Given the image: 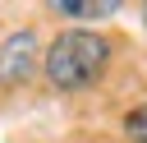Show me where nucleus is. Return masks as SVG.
<instances>
[{"instance_id":"7ed1b4c3","label":"nucleus","mask_w":147,"mask_h":143,"mask_svg":"<svg viewBox=\"0 0 147 143\" xmlns=\"http://www.w3.org/2000/svg\"><path fill=\"white\" fill-rule=\"evenodd\" d=\"M55 14H69V18H106V14H115V0H60V5H51Z\"/></svg>"},{"instance_id":"20e7f679","label":"nucleus","mask_w":147,"mask_h":143,"mask_svg":"<svg viewBox=\"0 0 147 143\" xmlns=\"http://www.w3.org/2000/svg\"><path fill=\"white\" fill-rule=\"evenodd\" d=\"M124 129H129V138H138V143H147V106H142V111H129V120H124Z\"/></svg>"},{"instance_id":"f257e3e1","label":"nucleus","mask_w":147,"mask_h":143,"mask_svg":"<svg viewBox=\"0 0 147 143\" xmlns=\"http://www.w3.org/2000/svg\"><path fill=\"white\" fill-rule=\"evenodd\" d=\"M106 60H110V42L96 37V32L74 28V32H60L51 42V51H46V78L55 88H64V92H78V88H87V83L101 78Z\"/></svg>"},{"instance_id":"f03ea898","label":"nucleus","mask_w":147,"mask_h":143,"mask_svg":"<svg viewBox=\"0 0 147 143\" xmlns=\"http://www.w3.org/2000/svg\"><path fill=\"white\" fill-rule=\"evenodd\" d=\"M32 60H37V37L32 32H14L0 46V83H23Z\"/></svg>"},{"instance_id":"39448f33","label":"nucleus","mask_w":147,"mask_h":143,"mask_svg":"<svg viewBox=\"0 0 147 143\" xmlns=\"http://www.w3.org/2000/svg\"><path fill=\"white\" fill-rule=\"evenodd\" d=\"M142 14H147V9H142Z\"/></svg>"}]
</instances>
